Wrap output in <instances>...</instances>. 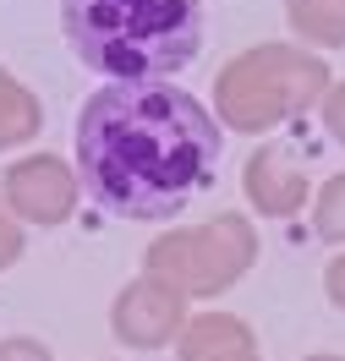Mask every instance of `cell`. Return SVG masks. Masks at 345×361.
<instances>
[{
    "instance_id": "obj_3",
    "label": "cell",
    "mask_w": 345,
    "mask_h": 361,
    "mask_svg": "<svg viewBox=\"0 0 345 361\" xmlns=\"http://www.w3.org/2000/svg\"><path fill=\"white\" fill-rule=\"evenodd\" d=\"M258 82H263V104H258L253 132H258V126H269V121L285 115V110H307V104L323 93V82H329V66L313 61V55L263 49V55H247L241 66L225 71V93H241V88L258 93Z\"/></svg>"
},
{
    "instance_id": "obj_2",
    "label": "cell",
    "mask_w": 345,
    "mask_h": 361,
    "mask_svg": "<svg viewBox=\"0 0 345 361\" xmlns=\"http://www.w3.org/2000/svg\"><path fill=\"white\" fill-rule=\"evenodd\" d=\"M61 23L104 82H164L203 49V0H61Z\"/></svg>"
},
{
    "instance_id": "obj_9",
    "label": "cell",
    "mask_w": 345,
    "mask_h": 361,
    "mask_svg": "<svg viewBox=\"0 0 345 361\" xmlns=\"http://www.w3.org/2000/svg\"><path fill=\"white\" fill-rule=\"evenodd\" d=\"M307 361H340V356H307Z\"/></svg>"
},
{
    "instance_id": "obj_7",
    "label": "cell",
    "mask_w": 345,
    "mask_h": 361,
    "mask_svg": "<svg viewBox=\"0 0 345 361\" xmlns=\"http://www.w3.org/2000/svg\"><path fill=\"white\" fill-rule=\"evenodd\" d=\"M323 126H329V137H340V142H345V82L323 93Z\"/></svg>"
},
{
    "instance_id": "obj_4",
    "label": "cell",
    "mask_w": 345,
    "mask_h": 361,
    "mask_svg": "<svg viewBox=\"0 0 345 361\" xmlns=\"http://www.w3.org/2000/svg\"><path fill=\"white\" fill-rule=\"evenodd\" d=\"M247 192L258 197V208L269 214H291L307 197V170H291L285 148H263L258 159H247Z\"/></svg>"
},
{
    "instance_id": "obj_5",
    "label": "cell",
    "mask_w": 345,
    "mask_h": 361,
    "mask_svg": "<svg viewBox=\"0 0 345 361\" xmlns=\"http://www.w3.org/2000/svg\"><path fill=\"white\" fill-rule=\"evenodd\" d=\"M291 27L313 44H345V0H291Z\"/></svg>"
},
{
    "instance_id": "obj_6",
    "label": "cell",
    "mask_w": 345,
    "mask_h": 361,
    "mask_svg": "<svg viewBox=\"0 0 345 361\" xmlns=\"http://www.w3.org/2000/svg\"><path fill=\"white\" fill-rule=\"evenodd\" d=\"M318 235L323 241H345V176H334L318 192Z\"/></svg>"
},
{
    "instance_id": "obj_1",
    "label": "cell",
    "mask_w": 345,
    "mask_h": 361,
    "mask_svg": "<svg viewBox=\"0 0 345 361\" xmlns=\"http://www.w3.org/2000/svg\"><path fill=\"white\" fill-rule=\"evenodd\" d=\"M77 176L115 219L181 214L219 164V126L203 99L170 82H104L77 115Z\"/></svg>"
},
{
    "instance_id": "obj_8",
    "label": "cell",
    "mask_w": 345,
    "mask_h": 361,
    "mask_svg": "<svg viewBox=\"0 0 345 361\" xmlns=\"http://www.w3.org/2000/svg\"><path fill=\"white\" fill-rule=\"evenodd\" d=\"M323 285H329V301L345 312V257H334L329 263V274H323Z\"/></svg>"
}]
</instances>
